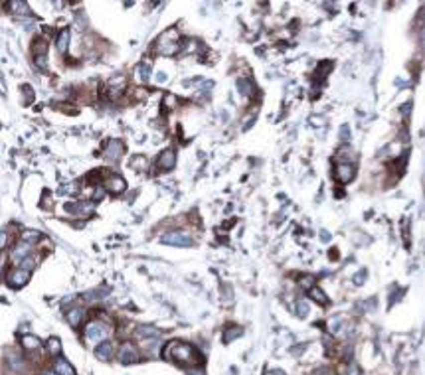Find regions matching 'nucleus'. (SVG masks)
Instances as JSON below:
<instances>
[{
    "mask_svg": "<svg viewBox=\"0 0 425 375\" xmlns=\"http://www.w3.org/2000/svg\"><path fill=\"white\" fill-rule=\"evenodd\" d=\"M65 210L71 212V214L89 215V214H93V210H95V202H89V204H67Z\"/></svg>",
    "mask_w": 425,
    "mask_h": 375,
    "instance_id": "dca6fc26",
    "label": "nucleus"
},
{
    "mask_svg": "<svg viewBox=\"0 0 425 375\" xmlns=\"http://www.w3.org/2000/svg\"><path fill=\"white\" fill-rule=\"evenodd\" d=\"M123 152H125V146H123V142H121V140H117V138L107 140L105 146H103V158H105L107 162L121 160Z\"/></svg>",
    "mask_w": 425,
    "mask_h": 375,
    "instance_id": "39448f33",
    "label": "nucleus"
},
{
    "mask_svg": "<svg viewBox=\"0 0 425 375\" xmlns=\"http://www.w3.org/2000/svg\"><path fill=\"white\" fill-rule=\"evenodd\" d=\"M157 75H159V77H157V81H159V83L166 81V75H164V73H157Z\"/></svg>",
    "mask_w": 425,
    "mask_h": 375,
    "instance_id": "473e14b6",
    "label": "nucleus"
},
{
    "mask_svg": "<svg viewBox=\"0 0 425 375\" xmlns=\"http://www.w3.org/2000/svg\"><path fill=\"white\" fill-rule=\"evenodd\" d=\"M354 176H356V168H354V164H350V162H340V164L334 168V178H336L340 184L352 182Z\"/></svg>",
    "mask_w": 425,
    "mask_h": 375,
    "instance_id": "423d86ee",
    "label": "nucleus"
},
{
    "mask_svg": "<svg viewBox=\"0 0 425 375\" xmlns=\"http://www.w3.org/2000/svg\"><path fill=\"white\" fill-rule=\"evenodd\" d=\"M30 253H32V245L20 239V243H18V245L12 249V261L20 263V261H24L26 257H30Z\"/></svg>",
    "mask_w": 425,
    "mask_h": 375,
    "instance_id": "9b49d317",
    "label": "nucleus"
},
{
    "mask_svg": "<svg viewBox=\"0 0 425 375\" xmlns=\"http://www.w3.org/2000/svg\"><path fill=\"white\" fill-rule=\"evenodd\" d=\"M36 265H38V261H36L34 257H26L24 261H20V263H18V267L24 268V270H28V272H32V270L36 268Z\"/></svg>",
    "mask_w": 425,
    "mask_h": 375,
    "instance_id": "393cba45",
    "label": "nucleus"
},
{
    "mask_svg": "<svg viewBox=\"0 0 425 375\" xmlns=\"http://www.w3.org/2000/svg\"><path fill=\"white\" fill-rule=\"evenodd\" d=\"M44 375H59V374H57L55 370H50V372H46V374H44Z\"/></svg>",
    "mask_w": 425,
    "mask_h": 375,
    "instance_id": "72a5a7b5",
    "label": "nucleus"
},
{
    "mask_svg": "<svg viewBox=\"0 0 425 375\" xmlns=\"http://www.w3.org/2000/svg\"><path fill=\"white\" fill-rule=\"evenodd\" d=\"M22 89H24V93H26V103H30V101H32V97H34V93H32V87H30V85H24Z\"/></svg>",
    "mask_w": 425,
    "mask_h": 375,
    "instance_id": "c756f323",
    "label": "nucleus"
},
{
    "mask_svg": "<svg viewBox=\"0 0 425 375\" xmlns=\"http://www.w3.org/2000/svg\"><path fill=\"white\" fill-rule=\"evenodd\" d=\"M301 286L311 290V288L315 286V278H313V276H303V278H301Z\"/></svg>",
    "mask_w": 425,
    "mask_h": 375,
    "instance_id": "c85d7f7f",
    "label": "nucleus"
},
{
    "mask_svg": "<svg viewBox=\"0 0 425 375\" xmlns=\"http://www.w3.org/2000/svg\"><path fill=\"white\" fill-rule=\"evenodd\" d=\"M137 75H139V81L141 83H149L151 81V63L149 61H143L137 65Z\"/></svg>",
    "mask_w": 425,
    "mask_h": 375,
    "instance_id": "412c9836",
    "label": "nucleus"
},
{
    "mask_svg": "<svg viewBox=\"0 0 425 375\" xmlns=\"http://www.w3.org/2000/svg\"><path fill=\"white\" fill-rule=\"evenodd\" d=\"M309 294H311V298H313L315 302H319L320 306H326V304H328V298H326V294L320 290L319 286H313V288L309 290Z\"/></svg>",
    "mask_w": 425,
    "mask_h": 375,
    "instance_id": "5701e85b",
    "label": "nucleus"
},
{
    "mask_svg": "<svg viewBox=\"0 0 425 375\" xmlns=\"http://www.w3.org/2000/svg\"><path fill=\"white\" fill-rule=\"evenodd\" d=\"M117 356H119V362H121V364H133V362L139 360V350H137L131 342H123Z\"/></svg>",
    "mask_w": 425,
    "mask_h": 375,
    "instance_id": "6e6552de",
    "label": "nucleus"
},
{
    "mask_svg": "<svg viewBox=\"0 0 425 375\" xmlns=\"http://www.w3.org/2000/svg\"><path fill=\"white\" fill-rule=\"evenodd\" d=\"M109 332H111V330H109V326L101 320H91L87 326H85V338H87L89 342H95V344L105 342V338L109 336Z\"/></svg>",
    "mask_w": 425,
    "mask_h": 375,
    "instance_id": "7ed1b4c3",
    "label": "nucleus"
},
{
    "mask_svg": "<svg viewBox=\"0 0 425 375\" xmlns=\"http://www.w3.org/2000/svg\"><path fill=\"white\" fill-rule=\"evenodd\" d=\"M48 352H50L52 356H59L61 346H59V340H57V338H50V340H48Z\"/></svg>",
    "mask_w": 425,
    "mask_h": 375,
    "instance_id": "a878e982",
    "label": "nucleus"
},
{
    "mask_svg": "<svg viewBox=\"0 0 425 375\" xmlns=\"http://www.w3.org/2000/svg\"><path fill=\"white\" fill-rule=\"evenodd\" d=\"M30 274H32V272H28V270H24V268L16 267L14 270H10V274L6 276V282H8L12 288H22V286L30 280Z\"/></svg>",
    "mask_w": 425,
    "mask_h": 375,
    "instance_id": "0eeeda50",
    "label": "nucleus"
},
{
    "mask_svg": "<svg viewBox=\"0 0 425 375\" xmlns=\"http://www.w3.org/2000/svg\"><path fill=\"white\" fill-rule=\"evenodd\" d=\"M135 336L141 340H149V338H160V332L155 326H139L135 330Z\"/></svg>",
    "mask_w": 425,
    "mask_h": 375,
    "instance_id": "f3484780",
    "label": "nucleus"
},
{
    "mask_svg": "<svg viewBox=\"0 0 425 375\" xmlns=\"http://www.w3.org/2000/svg\"><path fill=\"white\" fill-rule=\"evenodd\" d=\"M237 87H239V91H241L247 99L255 97V93H257V87H255V83H253L249 77H239V79H237Z\"/></svg>",
    "mask_w": 425,
    "mask_h": 375,
    "instance_id": "4468645a",
    "label": "nucleus"
},
{
    "mask_svg": "<svg viewBox=\"0 0 425 375\" xmlns=\"http://www.w3.org/2000/svg\"><path fill=\"white\" fill-rule=\"evenodd\" d=\"M4 358H6V362H8V366H10L12 372H22V370H24V360H22V356L16 354L14 350L4 352Z\"/></svg>",
    "mask_w": 425,
    "mask_h": 375,
    "instance_id": "f8f14e48",
    "label": "nucleus"
},
{
    "mask_svg": "<svg viewBox=\"0 0 425 375\" xmlns=\"http://www.w3.org/2000/svg\"><path fill=\"white\" fill-rule=\"evenodd\" d=\"M243 334V328H239V326H231L229 330H225V334H223V342L225 344H229V342H233L235 338H239Z\"/></svg>",
    "mask_w": 425,
    "mask_h": 375,
    "instance_id": "b1692460",
    "label": "nucleus"
},
{
    "mask_svg": "<svg viewBox=\"0 0 425 375\" xmlns=\"http://www.w3.org/2000/svg\"><path fill=\"white\" fill-rule=\"evenodd\" d=\"M340 134H342V140H348V126H342Z\"/></svg>",
    "mask_w": 425,
    "mask_h": 375,
    "instance_id": "2f4dec72",
    "label": "nucleus"
},
{
    "mask_svg": "<svg viewBox=\"0 0 425 375\" xmlns=\"http://www.w3.org/2000/svg\"><path fill=\"white\" fill-rule=\"evenodd\" d=\"M10 10H16V14H28V4L26 2H10Z\"/></svg>",
    "mask_w": 425,
    "mask_h": 375,
    "instance_id": "bb28decb",
    "label": "nucleus"
},
{
    "mask_svg": "<svg viewBox=\"0 0 425 375\" xmlns=\"http://www.w3.org/2000/svg\"><path fill=\"white\" fill-rule=\"evenodd\" d=\"M297 312H299V316H307L309 314V304H307V300H299L297 302Z\"/></svg>",
    "mask_w": 425,
    "mask_h": 375,
    "instance_id": "cd10ccee",
    "label": "nucleus"
},
{
    "mask_svg": "<svg viewBox=\"0 0 425 375\" xmlns=\"http://www.w3.org/2000/svg\"><path fill=\"white\" fill-rule=\"evenodd\" d=\"M162 356L166 360H172L176 364H180L184 370L190 368V366H196V364H202V356L198 354V350L186 342H178V340H172L166 344V348L162 350Z\"/></svg>",
    "mask_w": 425,
    "mask_h": 375,
    "instance_id": "f257e3e1",
    "label": "nucleus"
},
{
    "mask_svg": "<svg viewBox=\"0 0 425 375\" xmlns=\"http://www.w3.org/2000/svg\"><path fill=\"white\" fill-rule=\"evenodd\" d=\"M180 50H182V44H180V36L176 28H170L164 34H160L153 44V52L157 55H174Z\"/></svg>",
    "mask_w": 425,
    "mask_h": 375,
    "instance_id": "f03ea898",
    "label": "nucleus"
},
{
    "mask_svg": "<svg viewBox=\"0 0 425 375\" xmlns=\"http://www.w3.org/2000/svg\"><path fill=\"white\" fill-rule=\"evenodd\" d=\"M22 348L26 352H36V350L42 348V342H40V338H36L32 334H26V336H22Z\"/></svg>",
    "mask_w": 425,
    "mask_h": 375,
    "instance_id": "a211bd4d",
    "label": "nucleus"
},
{
    "mask_svg": "<svg viewBox=\"0 0 425 375\" xmlns=\"http://www.w3.org/2000/svg\"><path fill=\"white\" fill-rule=\"evenodd\" d=\"M113 354H115V344L113 342H101L97 348H95V356L99 358V360H103V362H109L111 358H113Z\"/></svg>",
    "mask_w": 425,
    "mask_h": 375,
    "instance_id": "ddd939ff",
    "label": "nucleus"
},
{
    "mask_svg": "<svg viewBox=\"0 0 425 375\" xmlns=\"http://www.w3.org/2000/svg\"><path fill=\"white\" fill-rule=\"evenodd\" d=\"M20 239L26 241V243H30V245H34V243H38V241L42 239V233L36 231V229H28V231H24V233L20 235Z\"/></svg>",
    "mask_w": 425,
    "mask_h": 375,
    "instance_id": "4be33fe9",
    "label": "nucleus"
},
{
    "mask_svg": "<svg viewBox=\"0 0 425 375\" xmlns=\"http://www.w3.org/2000/svg\"><path fill=\"white\" fill-rule=\"evenodd\" d=\"M53 370H55V372H57L59 375H75L73 366H71L69 362H65L63 358H57V360H55V364H53Z\"/></svg>",
    "mask_w": 425,
    "mask_h": 375,
    "instance_id": "6ab92c4d",
    "label": "nucleus"
},
{
    "mask_svg": "<svg viewBox=\"0 0 425 375\" xmlns=\"http://www.w3.org/2000/svg\"><path fill=\"white\" fill-rule=\"evenodd\" d=\"M157 166H159L162 172H170L174 166H176V152L172 148H166L164 152H160L159 160H157Z\"/></svg>",
    "mask_w": 425,
    "mask_h": 375,
    "instance_id": "9d476101",
    "label": "nucleus"
},
{
    "mask_svg": "<svg viewBox=\"0 0 425 375\" xmlns=\"http://www.w3.org/2000/svg\"><path fill=\"white\" fill-rule=\"evenodd\" d=\"M69 38H71L69 28H63V30L59 32L57 40H55V48H57L59 54H65V52H67V48H69Z\"/></svg>",
    "mask_w": 425,
    "mask_h": 375,
    "instance_id": "2eb2a0df",
    "label": "nucleus"
},
{
    "mask_svg": "<svg viewBox=\"0 0 425 375\" xmlns=\"http://www.w3.org/2000/svg\"><path fill=\"white\" fill-rule=\"evenodd\" d=\"M107 188V192H111V194H123L125 190H127V182L121 178V176H117V174H109V178L105 180V184H103Z\"/></svg>",
    "mask_w": 425,
    "mask_h": 375,
    "instance_id": "1a4fd4ad",
    "label": "nucleus"
},
{
    "mask_svg": "<svg viewBox=\"0 0 425 375\" xmlns=\"http://www.w3.org/2000/svg\"><path fill=\"white\" fill-rule=\"evenodd\" d=\"M186 374L188 375H204L202 374V370H190V368H186Z\"/></svg>",
    "mask_w": 425,
    "mask_h": 375,
    "instance_id": "7c9ffc66",
    "label": "nucleus"
},
{
    "mask_svg": "<svg viewBox=\"0 0 425 375\" xmlns=\"http://www.w3.org/2000/svg\"><path fill=\"white\" fill-rule=\"evenodd\" d=\"M160 241L166 245H176V247H192L196 243L194 237L186 231H168L160 237Z\"/></svg>",
    "mask_w": 425,
    "mask_h": 375,
    "instance_id": "20e7f679",
    "label": "nucleus"
},
{
    "mask_svg": "<svg viewBox=\"0 0 425 375\" xmlns=\"http://www.w3.org/2000/svg\"><path fill=\"white\" fill-rule=\"evenodd\" d=\"M83 318H85V312H83L81 308H73V310L67 312V322H69V326H73V328H79L81 322H83Z\"/></svg>",
    "mask_w": 425,
    "mask_h": 375,
    "instance_id": "aec40b11",
    "label": "nucleus"
},
{
    "mask_svg": "<svg viewBox=\"0 0 425 375\" xmlns=\"http://www.w3.org/2000/svg\"><path fill=\"white\" fill-rule=\"evenodd\" d=\"M269 375H285V374H283V372H279V370H277V372H271V374H269Z\"/></svg>",
    "mask_w": 425,
    "mask_h": 375,
    "instance_id": "f704fd0d",
    "label": "nucleus"
}]
</instances>
